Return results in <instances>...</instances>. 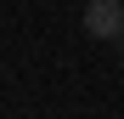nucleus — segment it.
Instances as JSON below:
<instances>
[{"label":"nucleus","instance_id":"1","mask_svg":"<svg viewBox=\"0 0 124 119\" xmlns=\"http://www.w3.org/2000/svg\"><path fill=\"white\" fill-rule=\"evenodd\" d=\"M85 34L124 46V0H90L85 6Z\"/></svg>","mask_w":124,"mask_h":119}]
</instances>
